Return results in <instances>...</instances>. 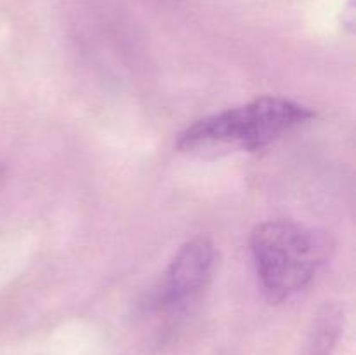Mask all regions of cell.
<instances>
[{"instance_id":"obj_1","label":"cell","mask_w":356,"mask_h":355,"mask_svg":"<svg viewBox=\"0 0 356 355\" xmlns=\"http://www.w3.org/2000/svg\"><path fill=\"white\" fill-rule=\"evenodd\" d=\"M332 251L329 233L287 219L261 223L250 235L257 278L271 303H282L302 291Z\"/></svg>"},{"instance_id":"obj_2","label":"cell","mask_w":356,"mask_h":355,"mask_svg":"<svg viewBox=\"0 0 356 355\" xmlns=\"http://www.w3.org/2000/svg\"><path fill=\"white\" fill-rule=\"evenodd\" d=\"M313 117L315 111L291 100L259 97L243 106L197 120L181 132L177 148L198 150L214 145H235L243 150H259Z\"/></svg>"},{"instance_id":"obj_3","label":"cell","mask_w":356,"mask_h":355,"mask_svg":"<svg viewBox=\"0 0 356 355\" xmlns=\"http://www.w3.org/2000/svg\"><path fill=\"white\" fill-rule=\"evenodd\" d=\"M214 265V244L209 237L197 235L184 242L149 292L146 306L170 310L197 296L207 284Z\"/></svg>"},{"instance_id":"obj_4","label":"cell","mask_w":356,"mask_h":355,"mask_svg":"<svg viewBox=\"0 0 356 355\" xmlns=\"http://www.w3.org/2000/svg\"><path fill=\"white\" fill-rule=\"evenodd\" d=\"M343 327L344 310L337 303H325L313 319L302 355H332Z\"/></svg>"},{"instance_id":"obj_5","label":"cell","mask_w":356,"mask_h":355,"mask_svg":"<svg viewBox=\"0 0 356 355\" xmlns=\"http://www.w3.org/2000/svg\"><path fill=\"white\" fill-rule=\"evenodd\" d=\"M3 176H6V164H3L2 160H0V184H2Z\"/></svg>"}]
</instances>
